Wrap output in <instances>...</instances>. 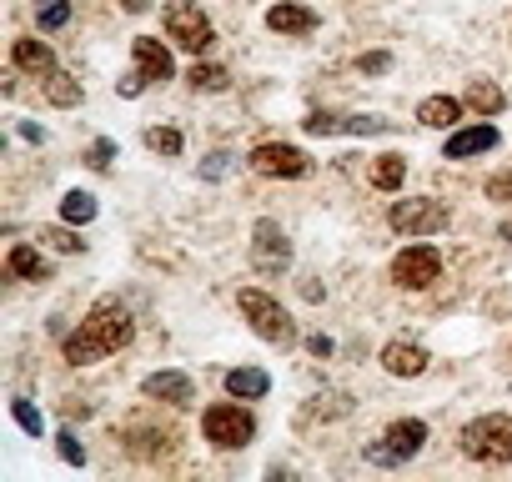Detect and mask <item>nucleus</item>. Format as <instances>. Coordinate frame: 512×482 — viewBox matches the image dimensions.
I'll return each instance as SVG.
<instances>
[{
	"label": "nucleus",
	"instance_id": "f257e3e1",
	"mask_svg": "<svg viewBox=\"0 0 512 482\" xmlns=\"http://www.w3.org/2000/svg\"><path fill=\"white\" fill-rule=\"evenodd\" d=\"M131 337H136L131 312H126L116 297H101V302L86 312L81 332H71V337L61 342V357H66L71 367H86V362H101V357L131 347Z\"/></svg>",
	"mask_w": 512,
	"mask_h": 482
},
{
	"label": "nucleus",
	"instance_id": "f03ea898",
	"mask_svg": "<svg viewBox=\"0 0 512 482\" xmlns=\"http://www.w3.org/2000/svg\"><path fill=\"white\" fill-rule=\"evenodd\" d=\"M241 317L251 322V332L262 337V342H282V347H292L297 342V322L287 317V307L277 302V297H267V292H256V287H241Z\"/></svg>",
	"mask_w": 512,
	"mask_h": 482
},
{
	"label": "nucleus",
	"instance_id": "7ed1b4c3",
	"mask_svg": "<svg viewBox=\"0 0 512 482\" xmlns=\"http://www.w3.org/2000/svg\"><path fill=\"white\" fill-rule=\"evenodd\" d=\"M462 452L472 462H512V417L507 412H487L477 422L462 427Z\"/></svg>",
	"mask_w": 512,
	"mask_h": 482
},
{
	"label": "nucleus",
	"instance_id": "20e7f679",
	"mask_svg": "<svg viewBox=\"0 0 512 482\" xmlns=\"http://www.w3.org/2000/svg\"><path fill=\"white\" fill-rule=\"evenodd\" d=\"M161 26H166L171 46H181V51H191V56H201V51L216 41V26H211V16L196 6V0H171L166 16H161Z\"/></svg>",
	"mask_w": 512,
	"mask_h": 482
},
{
	"label": "nucleus",
	"instance_id": "39448f33",
	"mask_svg": "<svg viewBox=\"0 0 512 482\" xmlns=\"http://www.w3.org/2000/svg\"><path fill=\"white\" fill-rule=\"evenodd\" d=\"M201 432H206V442H211V447L236 452V447H246V442L256 437V417H251L246 407H236V402H216V407H206Z\"/></svg>",
	"mask_w": 512,
	"mask_h": 482
},
{
	"label": "nucleus",
	"instance_id": "423d86ee",
	"mask_svg": "<svg viewBox=\"0 0 512 482\" xmlns=\"http://www.w3.org/2000/svg\"><path fill=\"white\" fill-rule=\"evenodd\" d=\"M251 267L262 272V277H282L292 267V241H287L282 221L262 216V221L251 226Z\"/></svg>",
	"mask_w": 512,
	"mask_h": 482
},
{
	"label": "nucleus",
	"instance_id": "0eeeda50",
	"mask_svg": "<svg viewBox=\"0 0 512 482\" xmlns=\"http://www.w3.org/2000/svg\"><path fill=\"white\" fill-rule=\"evenodd\" d=\"M387 221L402 236H432V231H442L452 221V211L442 201H432V196H402V201H392Z\"/></svg>",
	"mask_w": 512,
	"mask_h": 482
},
{
	"label": "nucleus",
	"instance_id": "6e6552de",
	"mask_svg": "<svg viewBox=\"0 0 512 482\" xmlns=\"http://www.w3.org/2000/svg\"><path fill=\"white\" fill-rule=\"evenodd\" d=\"M422 442H427V422L402 417V422H392V427L367 447V462H377V467H397V462L417 457V452H422Z\"/></svg>",
	"mask_w": 512,
	"mask_h": 482
},
{
	"label": "nucleus",
	"instance_id": "1a4fd4ad",
	"mask_svg": "<svg viewBox=\"0 0 512 482\" xmlns=\"http://www.w3.org/2000/svg\"><path fill=\"white\" fill-rule=\"evenodd\" d=\"M246 166H251L256 176H287V181H297V176H307V171H312L307 151L282 146V141H262V146H256V151L246 156Z\"/></svg>",
	"mask_w": 512,
	"mask_h": 482
},
{
	"label": "nucleus",
	"instance_id": "9d476101",
	"mask_svg": "<svg viewBox=\"0 0 512 482\" xmlns=\"http://www.w3.org/2000/svg\"><path fill=\"white\" fill-rule=\"evenodd\" d=\"M437 272H442V252L427 247V241H422V247H402L397 262H392V282H397V287H412V292L432 287Z\"/></svg>",
	"mask_w": 512,
	"mask_h": 482
},
{
	"label": "nucleus",
	"instance_id": "9b49d317",
	"mask_svg": "<svg viewBox=\"0 0 512 482\" xmlns=\"http://www.w3.org/2000/svg\"><path fill=\"white\" fill-rule=\"evenodd\" d=\"M131 56H136V71H141L146 81H171V71H176L171 51H166L156 36H136V41H131Z\"/></svg>",
	"mask_w": 512,
	"mask_h": 482
},
{
	"label": "nucleus",
	"instance_id": "f8f14e48",
	"mask_svg": "<svg viewBox=\"0 0 512 482\" xmlns=\"http://www.w3.org/2000/svg\"><path fill=\"white\" fill-rule=\"evenodd\" d=\"M427 347L422 342H387L382 347V367L392 372V377H422L427 372Z\"/></svg>",
	"mask_w": 512,
	"mask_h": 482
},
{
	"label": "nucleus",
	"instance_id": "ddd939ff",
	"mask_svg": "<svg viewBox=\"0 0 512 482\" xmlns=\"http://www.w3.org/2000/svg\"><path fill=\"white\" fill-rule=\"evenodd\" d=\"M141 392H146L151 402H171V407H186V402L196 397V387H191L186 372H151V377L141 382Z\"/></svg>",
	"mask_w": 512,
	"mask_h": 482
},
{
	"label": "nucleus",
	"instance_id": "4468645a",
	"mask_svg": "<svg viewBox=\"0 0 512 482\" xmlns=\"http://www.w3.org/2000/svg\"><path fill=\"white\" fill-rule=\"evenodd\" d=\"M267 26L277 36H307V31H317V11L312 6H297V0H282V6L267 11Z\"/></svg>",
	"mask_w": 512,
	"mask_h": 482
},
{
	"label": "nucleus",
	"instance_id": "2eb2a0df",
	"mask_svg": "<svg viewBox=\"0 0 512 482\" xmlns=\"http://www.w3.org/2000/svg\"><path fill=\"white\" fill-rule=\"evenodd\" d=\"M492 146H497V126H467V131L447 136L442 156H447V161H467V156H482V151H492Z\"/></svg>",
	"mask_w": 512,
	"mask_h": 482
},
{
	"label": "nucleus",
	"instance_id": "dca6fc26",
	"mask_svg": "<svg viewBox=\"0 0 512 482\" xmlns=\"http://www.w3.org/2000/svg\"><path fill=\"white\" fill-rule=\"evenodd\" d=\"M11 56H16V66L31 71V76H56V51H51L46 41H36V36H21V41L11 46Z\"/></svg>",
	"mask_w": 512,
	"mask_h": 482
},
{
	"label": "nucleus",
	"instance_id": "f3484780",
	"mask_svg": "<svg viewBox=\"0 0 512 482\" xmlns=\"http://www.w3.org/2000/svg\"><path fill=\"white\" fill-rule=\"evenodd\" d=\"M226 392H231L236 402H256V397L272 392V377H267L262 367H231V372H226Z\"/></svg>",
	"mask_w": 512,
	"mask_h": 482
},
{
	"label": "nucleus",
	"instance_id": "a211bd4d",
	"mask_svg": "<svg viewBox=\"0 0 512 482\" xmlns=\"http://www.w3.org/2000/svg\"><path fill=\"white\" fill-rule=\"evenodd\" d=\"M6 267H11V277H26V282H51V262H46L36 247H26V241H16V247H11Z\"/></svg>",
	"mask_w": 512,
	"mask_h": 482
},
{
	"label": "nucleus",
	"instance_id": "6ab92c4d",
	"mask_svg": "<svg viewBox=\"0 0 512 482\" xmlns=\"http://www.w3.org/2000/svg\"><path fill=\"white\" fill-rule=\"evenodd\" d=\"M457 116H462V101H457V96H427V101L417 106V121H422V126H437V131H442V126H457Z\"/></svg>",
	"mask_w": 512,
	"mask_h": 482
},
{
	"label": "nucleus",
	"instance_id": "aec40b11",
	"mask_svg": "<svg viewBox=\"0 0 512 482\" xmlns=\"http://www.w3.org/2000/svg\"><path fill=\"white\" fill-rule=\"evenodd\" d=\"M462 101H467L477 116H497V111L507 106V96H502V86H497V81H472Z\"/></svg>",
	"mask_w": 512,
	"mask_h": 482
},
{
	"label": "nucleus",
	"instance_id": "412c9836",
	"mask_svg": "<svg viewBox=\"0 0 512 482\" xmlns=\"http://www.w3.org/2000/svg\"><path fill=\"white\" fill-rule=\"evenodd\" d=\"M61 221H71V226L96 221V196H91V191H66V196H61Z\"/></svg>",
	"mask_w": 512,
	"mask_h": 482
},
{
	"label": "nucleus",
	"instance_id": "4be33fe9",
	"mask_svg": "<svg viewBox=\"0 0 512 482\" xmlns=\"http://www.w3.org/2000/svg\"><path fill=\"white\" fill-rule=\"evenodd\" d=\"M46 101H51V106H81V81L66 76V71L46 76Z\"/></svg>",
	"mask_w": 512,
	"mask_h": 482
},
{
	"label": "nucleus",
	"instance_id": "5701e85b",
	"mask_svg": "<svg viewBox=\"0 0 512 482\" xmlns=\"http://www.w3.org/2000/svg\"><path fill=\"white\" fill-rule=\"evenodd\" d=\"M402 181H407V161H402V156H377L372 186H377V191H397Z\"/></svg>",
	"mask_w": 512,
	"mask_h": 482
},
{
	"label": "nucleus",
	"instance_id": "b1692460",
	"mask_svg": "<svg viewBox=\"0 0 512 482\" xmlns=\"http://www.w3.org/2000/svg\"><path fill=\"white\" fill-rule=\"evenodd\" d=\"M302 131H307V136H347V131H352V116H332V111H312V116L302 121Z\"/></svg>",
	"mask_w": 512,
	"mask_h": 482
},
{
	"label": "nucleus",
	"instance_id": "393cba45",
	"mask_svg": "<svg viewBox=\"0 0 512 482\" xmlns=\"http://www.w3.org/2000/svg\"><path fill=\"white\" fill-rule=\"evenodd\" d=\"M126 442H131V452H136V457H161V452H171L176 432H131Z\"/></svg>",
	"mask_w": 512,
	"mask_h": 482
},
{
	"label": "nucleus",
	"instance_id": "a878e982",
	"mask_svg": "<svg viewBox=\"0 0 512 482\" xmlns=\"http://www.w3.org/2000/svg\"><path fill=\"white\" fill-rule=\"evenodd\" d=\"M36 21H41V31H61V26L71 21V0H41Z\"/></svg>",
	"mask_w": 512,
	"mask_h": 482
},
{
	"label": "nucleus",
	"instance_id": "bb28decb",
	"mask_svg": "<svg viewBox=\"0 0 512 482\" xmlns=\"http://www.w3.org/2000/svg\"><path fill=\"white\" fill-rule=\"evenodd\" d=\"M186 81H191L196 91H226V86H231V76H226L221 66H201V61L191 66V76H186Z\"/></svg>",
	"mask_w": 512,
	"mask_h": 482
},
{
	"label": "nucleus",
	"instance_id": "cd10ccee",
	"mask_svg": "<svg viewBox=\"0 0 512 482\" xmlns=\"http://www.w3.org/2000/svg\"><path fill=\"white\" fill-rule=\"evenodd\" d=\"M146 146H151L156 156H181V131H176V126H151V131H146Z\"/></svg>",
	"mask_w": 512,
	"mask_h": 482
},
{
	"label": "nucleus",
	"instance_id": "c85d7f7f",
	"mask_svg": "<svg viewBox=\"0 0 512 482\" xmlns=\"http://www.w3.org/2000/svg\"><path fill=\"white\" fill-rule=\"evenodd\" d=\"M307 412H312V417H347V412H352V397H347V392H322V397H312Z\"/></svg>",
	"mask_w": 512,
	"mask_h": 482
},
{
	"label": "nucleus",
	"instance_id": "c756f323",
	"mask_svg": "<svg viewBox=\"0 0 512 482\" xmlns=\"http://www.w3.org/2000/svg\"><path fill=\"white\" fill-rule=\"evenodd\" d=\"M41 241H51V247H56V252H66V257L86 252V241L71 231V221H66V226H51V231H41Z\"/></svg>",
	"mask_w": 512,
	"mask_h": 482
},
{
	"label": "nucleus",
	"instance_id": "7c9ffc66",
	"mask_svg": "<svg viewBox=\"0 0 512 482\" xmlns=\"http://www.w3.org/2000/svg\"><path fill=\"white\" fill-rule=\"evenodd\" d=\"M11 417H16V422H21L31 437H41V427H46V422H41V412H36L26 397H16V402H11Z\"/></svg>",
	"mask_w": 512,
	"mask_h": 482
},
{
	"label": "nucleus",
	"instance_id": "2f4dec72",
	"mask_svg": "<svg viewBox=\"0 0 512 482\" xmlns=\"http://www.w3.org/2000/svg\"><path fill=\"white\" fill-rule=\"evenodd\" d=\"M487 201H512V171H497V176H487Z\"/></svg>",
	"mask_w": 512,
	"mask_h": 482
},
{
	"label": "nucleus",
	"instance_id": "473e14b6",
	"mask_svg": "<svg viewBox=\"0 0 512 482\" xmlns=\"http://www.w3.org/2000/svg\"><path fill=\"white\" fill-rule=\"evenodd\" d=\"M116 161V141H96L91 151H86V166H96V171H106Z\"/></svg>",
	"mask_w": 512,
	"mask_h": 482
},
{
	"label": "nucleus",
	"instance_id": "72a5a7b5",
	"mask_svg": "<svg viewBox=\"0 0 512 482\" xmlns=\"http://www.w3.org/2000/svg\"><path fill=\"white\" fill-rule=\"evenodd\" d=\"M56 442H61V457H66L71 467H81V462H86V447L76 442V432H56Z\"/></svg>",
	"mask_w": 512,
	"mask_h": 482
},
{
	"label": "nucleus",
	"instance_id": "f704fd0d",
	"mask_svg": "<svg viewBox=\"0 0 512 482\" xmlns=\"http://www.w3.org/2000/svg\"><path fill=\"white\" fill-rule=\"evenodd\" d=\"M226 171H231V156H226V151L206 156V166H201V176H206V181H216V176H226Z\"/></svg>",
	"mask_w": 512,
	"mask_h": 482
},
{
	"label": "nucleus",
	"instance_id": "c9c22d12",
	"mask_svg": "<svg viewBox=\"0 0 512 482\" xmlns=\"http://www.w3.org/2000/svg\"><path fill=\"white\" fill-rule=\"evenodd\" d=\"M362 71L367 76H382V71H392V56L387 51H372V56H362Z\"/></svg>",
	"mask_w": 512,
	"mask_h": 482
},
{
	"label": "nucleus",
	"instance_id": "e433bc0d",
	"mask_svg": "<svg viewBox=\"0 0 512 482\" xmlns=\"http://www.w3.org/2000/svg\"><path fill=\"white\" fill-rule=\"evenodd\" d=\"M116 91L131 101V96H141V91H146V76H141V71H131V76H121V81H116Z\"/></svg>",
	"mask_w": 512,
	"mask_h": 482
},
{
	"label": "nucleus",
	"instance_id": "4c0bfd02",
	"mask_svg": "<svg viewBox=\"0 0 512 482\" xmlns=\"http://www.w3.org/2000/svg\"><path fill=\"white\" fill-rule=\"evenodd\" d=\"M307 352H312V357H332V352H337V342L317 332V337H307Z\"/></svg>",
	"mask_w": 512,
	"mask_h": 482
},
{
	"label": "nucleus",
	"instance_id": "58836bf2",
	"mask_svg": "<svg viewBox=\"0 0 512 482\" xmlns=\"http://www.w3.org/2000/svg\"><path fill=\"white\" fill-rule=\"evenodd\" d=\"M21 136H26V141H46V131H41L36 121H21Z\"/></svg>",
	"mask_w": 512,
	"mask_h": 482
},
{
	"label": "nucleus",
	"instance_id": "ea45409f",
	"mask_svg": "<svg viewBox=\"0 0 512 482\" xmlns=\"http://www.w3.org/2000/svg\"><path fill=\"white\" fill-rule=\"evenodd\" d=\"M121 6H126V11H131V16H141V11H146V6H151V0H121Z\"/></svg>",
	"mask_w": 512,
	"mask_h": 482
},
{
	"label": "nucleus",
	"instance_id": "a19ab883",
	"mask_svg": "<svg viewBox=\"0 0 512 482\" xmlns=\"http://www.w3.org/2000/svg\"><path fill=\"white\" fill-rule=\"evenodd\" d=\"M497 236H502V241H512V216H507V221L497 226Z\"/></svg>",
	"mask_w": 512,
	"mask_h": 482
}]
</instances>
